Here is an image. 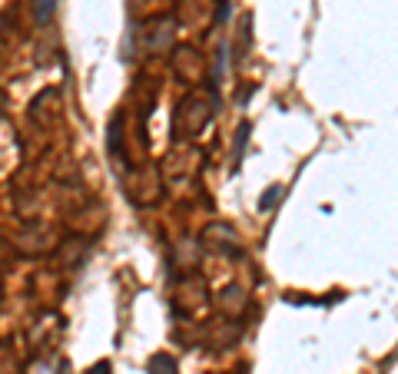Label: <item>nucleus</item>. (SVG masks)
Masks as SVG:
<instances>
[{
    "instance_id": "1",
    "label": "nucleus",
    "mask_w": 398,
    "mask_h": 374,
    "mask_svg": "<svg viewBox=\"0 0 398 374\" xmlns=\"http://www.w3.org/2000/svg\"><path fill=\"white\" fill-rule=\"evenodd\" d=\"M146 374H176V361L169 355H153L146 364Z\"/></svg>"
},
{
    "instance_id": "2",
    "label": "nucleus",
    "mask_w": 398,
    "mask_h": 374,
    "mask_svg": "<svg viewBox=\"0 0 398 374\" xmlns=\"http://www.w3.org/2000/svg\"><path fill=\"white\" fill-rule=\"evenodd\" d=\"M282 195H286V189H282V186H269V189L259 195V212H269L279 202V199H282Z\"/></svg>"
},
{
    "instance_id": "3",
    "label": "nucleus",
    "mask_w": 398,
    "mask_h": 374,
    "mask_svg": "<svg viewBox=\"0 0 398 374\" xmlns=\"http://www.w3.org/2000/svg\"><path fill=\"white\" fill-rule=\"evenodd\" d=\"M53 10H57V0H33V14H37L40 24H46L53 17Z\"/></svg>"
},
{
    "instance_id": "4",
    "label": "nucleus",
    "mask_w": 398,
    "mask_h": 374,
    "mask_svg": "<svg viewBox=\"0 0 398 374\" xmlns=\"http://www.w3.org/2000/svg\"><path fill=\"white\" fill-rule=\"evenodd\" d=\"M249 133H252V126H249V123H239V130H236V159H243L245 143H249Z\"/></svg>"
},
{
    "instance_id": "5",
    "label": "nucleus",
    "mask_w": 398,
    "mask_h": 374,
    "mask_svg": "<svg viewBox=\"0 0 398 374\" xmlns=\"http://www.w3.org/2000/svg\"><path fill=\"white\" fill-rule=\"evenodd\" d=\"M90 374H113V368H110V361H96L90 368Z\"/></svg>"
}]
</instances>
